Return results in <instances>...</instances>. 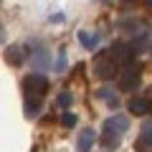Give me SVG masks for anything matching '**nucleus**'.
Listing matches in <instances>:
<instances>
[{
    "label": "nucleus",
    "mask_w": 152,
    "mask_h": 152,
    "mask_svg": "<svg viewBox=\"0 0 152 152\" xmlns=\"http://www.w3.org/2000/svg\"><path fill=\"white\" fill-rule=\"evenodd\" d=\"M23 89H26L28 96L33 99H43V94L48 91V79H46L43 74H31L23 79Z\"/></svg>",
    "instance_id": "1"
},
{
    "label": "nucleus",
    "mask_w": 152,
    "mask_h": 152,
    "mask_svg": "<svg viewBox=\"0 0 152 152\" xmlns=\"http://www.w3.org/2000/svg\"><path fill=\"white\" fill-rule=\"evenodd\" d=\"M140 76H142V69L137 64H127L124 69L119 71V89L122 91H132V89L140 84Z\"/></svg>",
    "instance_id": "2"
},
{
    "label": "nucleus",
    "mask_w": 152,
    "mask_h": 152,
    "mask_svg": "<svg viewBox=\"0 0 152 152\" xmlns=\"http://www.w3.org/2000/svg\"><path fill=\"white\" fill-rule=\"evenodd\" d=\"M94 74H96L99 79H112V76H117L119 71H117V64L109 58V53H99L96 58H94Z\"/></svg>",
    "instance_id": "3"
},
{
    "label": "nucleus",
    "mask_w": 152,
    "mask_h": 152,
    "mask_svg": "<svg viewBox=\"0 0 152 152\" xmlns=\"http://www.w3.org/2000/svg\"><path fill=\"white\" fill-rule=\"evenodd\" d=\"M132 56H134V51H132L129 43H114L112 48H109V58H112L117 66L132 64Z\"/></svg>",
    "instance_id": "4"
},
{
    "label": "nucleus",
    "mask_w": 152,
    "mask_h": 152,
    "mask_svg": "<svg viewBox=\"0 0 152 152\" xmlns=\"http://www.w3.org/2000/svg\"><path fill=\"white\" fill-rule=\"evenodd\" d=\"M137 152H152V122H145L142 124V132L134 142Z\"/></svg>",
    "instance_id": "5"
},
{
    "label": "nucleus",
    "mask_w": 152,
    "mask_h": 152,
    "mask_svg": "<svg viewBox=\"0 0 152 152\" xmlns=\"http://www.w3.org/2000/svg\"><path fill=\"white\" fill-rule=\"evenodd\" d=\"M127 127H129V119L122 117V114H114V117H109V119L104 122V129L114 132V134H119V137H122V132H127Z\"/></svg>",
    "instance_id": "6"
},
{
    "label": "nucleus",
    "mask_w": 152,
    "mask_h": 152,
    "mask_svg": "<svg viewBox=\"0 0 152 152\" xmlns=\"http://www.w3.org/2000/svg\"><path fill=\"white\" fill-rule=\"evenodd\" d=\"M94 142H96V132H94V129H84V132H79V140H76V150H79V152H89Z\"/></svg>",
    "instance_id": "7"
},
{
    "label": "nucleus",
    "mask_w": 152,
    "mask_h": 152,
    "mask_svg": "<svg viewBox=\"0 0 152 152\" xmlns=\"http://www.w3.org/2000/svg\"><path fill=\"white\" fill-rule=\"evenodd\" d=\"M127 107H129V112L132 114H137V117H145L147 112H150V99H145V96H134V99H129V104H127Z\"/></svg>",
    "instance_id": "8"
},
{
    "label": "nucleus",
    "mask_w": 152,
    "mask_h": 152,
    "mask_svg": "<svg viewBox=\"0 0 152 152\" xmlns=\"http://www.w3.org/2000/svg\"><path fill=\"white\" fill-rule=\"evenodd\" d=\"M41 107H43V102H41V99L28 96V99H26V117H28V119H36L38 114H41Z\"/></svg>",
    "instance_id": "9"
},
{
    "label": "nucleus",
    "mask_w": 152,
    "mask_h": 152,
    "mask_svg": "<svg viewBox=\"0 0 152 152\" xmlns=\"http://www.w3.org/2000/svg\"><path fill=\"white\" fill-rule=\"evenodd\" d=\"M5 58L10 61L13 66H20L23 58H26V51H23V46H10V48H8V53H5Z\"/></svg>",
    "instance_id": "10"
},
{
    "label": "nucleus",
    "mask_w": 152,
    "mask_h": 152,
    "mask_svg": "<svg viewBox=\"0 0 152 152\" xmlns=\"http://www.w3.org/2000/svg\"><path fill=\"white\" fill-rule=\"evenodd\" d=\"M119 140H122V137L114 134V132H104V134H102V145L107 147V150H114V147L119 145Z\"/></svg>",
    "instance_id": "11"
},
{
    "label": "nucleus",
    "mask_w": 152,
    "mask_h": 152,
    "mask_svg": "<svg viewBox=\"0 0 152 152\" xmlns=\"http://www.w3.org/2000/svg\"><path fill=\"white\" fill-rule=\"evenodd\" d=\"M79 41H81V46H84V48H86V51H91V48H96V43H99V38L96 36H89V33H79Z\"/></svg>",
    "instance_id": "12"
},
{
    "label": "nucleus",
    "mask_w": 152,
    "mask_h": 152,
    "mask_svg": "<svg viewBox=\"0 0 152 152\" xmlns=\"http://www.w3.org/2000/svg\"><path fill=\"white\" fill-rule=\"evenodd\" d=\"M99 96H102L109 107H119V96H117V94H112V89H99Z\"/></svg>",
    "instance_id": "13"
},
{
    "label": "nucleus",
    "mask_w": 152,
    "mask_h": 152,
    "mask_svg": "<svg viewBox=\"0 0 152 152\" xmlns=\"http://www.w3.org/2000/svg\"><path fill=\"white\" fill-rule=\"evenodd\" d=\"M56 104H58L61 109H66V107H71V94H69V91H61L58 96H56Z\"/></svg>",
    "instance_id": "14"
},
{
    "label": "nucleus",
    "mask_w": 152,
    "mask_h": 152,
    "mask_svg": "<svg viewBox=\"0 0 152 152\" xmlns=\"http://www.w3.org/2000/svg\"><path fill=\"white\" fill-rule=\"evenodd\" d=\"M61 124H64V127H74V124H76V114L64 112V117H61Z\"/></svg>",
    "instance_id": "15"
},
{
    "label": "nucleus",
    "mask_w": 152,
    "mask_h": 152,
    "mask_svg": "<svg viewBox=\"0 0 152 152\" xmlns=\"http://www.w3.org/2000/svg\"><path fill=\"white\" fill-rule=\"evenodd\" d=\"M64 69H66V56L61 53V56H58V61H56V71H64Z\"/></svg>",
    "instance_id": "16"
},
{
    "label": "nucleus",
    "mask_w": 152,
    "mask_h": 152,
    "mask_svg": "<svg viewBox=\"0 0 152 152\" xmlns=\"http://www.w3.org/2000/svg\"><path fill=\"white\" fill-rule=\"evenodd\" d=\"M147 5H150V8H152V0H147Z\"/></svg>",
    "instance_id": "17"
},
{
    "label": "nucleus",
    "mask_w": 152,
    "mask_h": 152,
    "mask_svg": "<svg viewBox=\"0 0 152 152\" xmlns=\"http://www.w3.org/2000/svg\"><path fill=\"white\" fill-rule=\"evenodd\" d=\"M150 112H152V107H150Z\"/></svg>",
    "instance_id": "18"
}]
</instances>
